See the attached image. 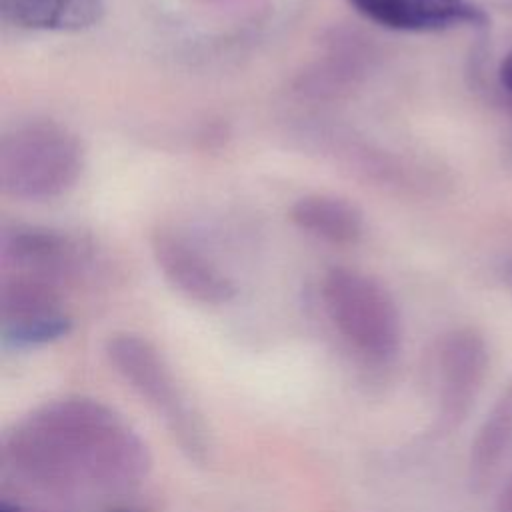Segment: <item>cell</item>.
Returning a JSON list of instances; mask_svg holds the SVG:
<instances>
[{
  "label": "cell",
  "mask_w": 512,
  "mask_h": 512,
  "mask_svg": "<svg viewBox=\"0 0 512 512\" xmlns=\"http://www.w3.org/2000/svg\"><path fill=\"white\" fill-rule=\"evenodd\" d=\"M500 82L512 94V52L500 64Z\"/></svg>",
  "instance_id": "cell-16"
},
{
  "label": "cell",
  "mask_w": 512,
  "mask_h": 512,
  "mask_svg": "<svg viewBox=\"0 0 512 512\" xmlns=\"http://www.w3.org/2000/svg\"><path fill=\"white\" fill-rule=\"evenodd\" d=\"M0 512H60V510H46V508H32V506H24L20 502L8 500L6 496L0 500Z\"/></svg>",
  "instance_id": "cell-14"
},
{
  "label": "cell",
  "mask_w": 512,
  "mask_h": 512,
  "mask_svg": "<svg viewBox=\"0 0 512 512\" xmlns=\"http://www.w3.org/2000/svg\"><path fill=\"white\" fill-rule=\"evenodd\" d=\"M84 170L78 136L54 120H30L0 140V190L24 202L66 194Z\"/></svg>",
  "instance_id": "cell-3"
},
{
  "label": "cell",
  "mask_w": 512,
  "mask_h": 512,
  "mask_svg": "<svg viewBox=\"0 0 512 512\" xmlns=\"http://www.w3.org/2000/svg\"><path fill=\"white\" fill-rule=\"evenodd\" d=\"M84 260L82 244L54 228L16 224L4 228L0 236L2 270L10 274H24L60 286L80 272Z\"/></svg>",
  "instance_id": "cell-7"
},
{
  "label": "cell",
  "mask_w": 512,
  "mask_h": 512,
  "mask_svg": "<svg viewBox=\"0 0 512 512\" xmlns=\"http://www.w3.org/2000/svg\"><path fill=\"white\" fill-rule=\"evenodd\" d=\"M104 352L122 380L164 422L182 454L190 462L204 466L210 460L208 428L162 352L148 338L132 332L110 336Z\"/></svg>",
  "instance_id": "cell-2"
},
{
  "label": "cell",
  "mask_w": 512,
  "mask_h": 512,
  "mask_svg": "<svg viewBox=\"0 0 512 512\" xmlns=\"http://www.w3.org/2000/svg\"><path fill=\"white\" fill-rule=\"evenodd\" d=\"M366 20L398 32L482 26L486 12L470 0H348Z\"/></svg>",
  "instance_id": "cell-9"
},
{
  "label": "cell",
  "mask_w": 512,
  "mask_h": 512,
  "mask_svg": "<svg viewBox=\"0 0 512 512\" xmlns=\"http://www.w3.org/2000/svg\"><path fill=\"white\" fill-rule=\"evenodd\" d=\"M200 2H220V0H200Z\"/></svg>",
  "instance_id": "cell-19"
},
{
  "label": "cell",
  "mask_w": 512,
  "mask_h": 512,
  "mask_svg": "<svg viewBox=\"0 0 512 512\" xmlns=\"http://www.w3.org/2000/svg\"><path fill=\"white\" fill-rule=\"evenodd\" d=\"M320 294L328 320L354 350L376 362L396 356L402 342L400 312L376 278L338 266L322 278Z\"/></svg>",
  "instance_id": "cell-4"
},
{
  "label": "cell",
  "mask_w": 512,
  "mask_h": 512,
  "mask_svg": "<svg viewBox=\"0 0 512 512\" xmlns=\"http://www.w3.org/2000/svg\"><path fill=\"white\" fill-rule=\"evenodd\" d=\"M0 330L8 348L56 342L72 330L60 286L48 280L4 272L0 282Z\"/></svg>",
  "instance_id": "cell-5"
},
{
  "label": "cell",
  "mask_w": 512,
  "mask_h": 512,
  "mask_svg": "<svg viewBox=\"0 0 512 512\" xmlns=\"http://www.w3.org/2000/svg\"><path fill=\"white\" fill-rule=\"evenodd\" d=\"M112 512H146V510H138V508H118V510H112Z\"/></svg>",
  "instance_id": "cell-18"
},
{
  "label": "cell",
  "mask_w": 512,
  "mask_h": 512,
  "mask_svg": "<svg viewBox=\"0 0 512 512\" xmlns=\"http://www.w3.org/2000/svg\"><path fill=\"white\" fill-rule=\"evenodd\" d=\"M152 256L166 282L188 300L204 306H222L234 300L236 284L232 278L180 232L156 230Z\"/></svg>",
  "instance_id": "cell-8"
},
{
  "label": "cell",
  "mask_w": 512,
  "mask_h": 512,
  "mask_svg": "<svg viewBox=\"0 0 512 512\" xmlns=\"http://www.w3.org/2000/svg\"><path fill=\"white\" fill-rule=\"evenodd\" d=\"M372 48L354 30H334L326 38L324 54L300 72L296 90L312 100H330L348 94L366 74Z\"/></svg>",
  "instance_id": "cell-10"
},
{
  "label": "cell",
  "mask_w": 512,
  "mask_h": 512,
  "mask_svg": "<svg viewBox=\"0 0 512 512\" xmlns=\"http://www.w3.org/2000/svg\"><path fill=\"white\" fill-rule=\"evenodd\" d=\"M512 442V382L498 396L476 432L470 450V480L476 488L496 472L502 456Z\"/></svg>",
  "instance_id": "cell-13"
},
{
  "label": "cell",
  "mask_w": 512,
  "mask_h": 512,
  "mask_svg": "<svg viewBox=\"0 0 512 512\" xmlns=\"http://www.w3.org/2000/svg\"><path fill=\"white\" fill-rule=\"evenodd\" d=\"M506 278H508V282L512 284V260H510L508 266H506Z\"/></svg>",
  "instance_id": "cell-17"
},
{
  "label": "cell",
  "mask_w": 512,
  "mask_h": 512,
  "mask_svg": "<svg viewBox=\"0 0 512 512\" xmlns=\"http://www.w3.org/2000/svg\"><path fill=\"white\" fill-rule=\"evenodd\" d=\"M106 12L104 0H0L2 20L40 32H82Z\"/></svg>",
  "instance_id": "cell-12"
},
{
  "label": "cell",
  "mask_w": 512,
  "mask_h": 512,
  "mask_svg": "<svg viewBox=\"0 0 512 512\" xmlns=\"http://www.w3.org/2000/svg\"><path fill=\"white\" fill-rule=\"evenodd\" d=\"M290 220L304 234L332 244L350 246L364 234V216L356 204L334 194H306L290 208Z\"/></svg>",
  "instance_id": "cell-11"
},
{
  "label": "cell",
  "mask_w": 512,
  "mask_h": 512,
  "mask_svg": "<svg viewBox=\"0 0 512 512\" xmlns=\"http://www.w3.org/2000/svg\"><path fill=\"white\" fill-rule=\"evenodd\" d=\"M496 508H498V512H512V478L500 490L498 500H496Z\"/></svg>",
  "instance_id": "cell-15"
},
{
  "label": "cell",
  "mask_w": 512,
  "mask_h": 512,
  "mask_svg": "<svg viewBox=\"0 0 512 512\" xmlns=\"http://www.w3.org/2000/svg\"><path fill=\"white\" fill-rule=\"evenodd\" d=\"M4 474L58 498L140 484L152 456L134 428L94 398H58L34 408L4 436Z\"/></svg>",
  "instance_id": "cell-1"
},
{
  "label": "cell",
  "mask_w": 512,
  "mask_h": 512,
  "mask_svg": "<svg viewBox=\"0 0 512 512\" xmlns=\"http://www.w3.org/2000/svg\"><path fill=\"white\" fill-rule=\"evenodd\" d=\"M488 370V350L480 334L462 328L446 334L436 350L438 428H456L474 406Z\"/></svg>",
  "instance_id": "cell-6"
}]
</instances>
